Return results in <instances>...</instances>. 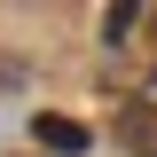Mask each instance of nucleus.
<instances>
[{
	"label": "nucleus",
	"mask_w": 157,
	"mask_h": 157,
	"mask_svg": "<svg viewBox=\"0 0 157 157\" xmlns=\"http://www.w3.org/2000/svg\"><path fill=\"white\" fill-rule=\"evenodd\" d=\"M32 134H39V149H55V157H78V149H86V126H78V118H63V110H39Z\"/></svg>",
	"instance_id": "nucleus-1"
},
{
	"label": "nucleus",
	"mask_w": 157,
	"mask_h": 157,
	"mask_svg": "<svg viewBox=\"0 0 157 157\" xmlns=\"http://www.w3.org/2000/svg\"><path fill=\"white\" fill-rule=\"evenodd\" d=\"M118 141L134 157H157V102H126L118 110Z\"/></svg>",
	"instance_id": "nucleus-2"
},
{
	"label": "nucleus",
	"mask_w": 157,
	"mask_h": 157,
	"mask_svg": "<svg viewBox=\"0 0 157 157\" xmlns=\"http://www.w3.org/2000/svg\"><path fill=\"white\" fill-rule=\"evenodd\" d=\"M141 32H149V47H157V8H141Z\"/></svg>",
	"instance_id": "nucleus-3"
}]
</instances>
